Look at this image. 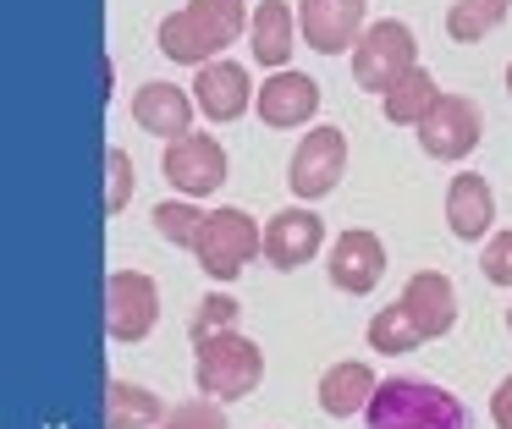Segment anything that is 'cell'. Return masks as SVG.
Masks as SVG:
<instances>
[{
	"label": "cell",
	"instance_id": "277c9868",
	"mask_svg": "<svg viewBox=\"0 0 512 429\" xmlns=\"http://www.w3.org/2000/svg\"><path fill=\"white\" fill-rule=\"evenodd\" d=\"M413 66H419V33L402 17H380L364 28V39L353 50V83L364 94H391Z\"/></svg>",
	"mask_w": 512,
	"mask_h": 429
},
{
	"label": "cell",
	"instance_id": "30bf717a",
	"mask_svg": "<svg viewBox=\"0 0 512 429\" xmlns=\"http://www.w3.org/2000/svg\"><path fill=\"white\" fill-rule=\"evenodd\" d=\"M320 242H325V215H314L309 204H287L265 220V264L281 275L320 259Z\"/></svg>",
	"mask_w": 512,
	"mask_h": 429
},
{
	"label": "cell",
	"instance_id": "8fae6325",
	"mask_svg": "<svg viewBox=\"0 0 512 429\" xmlns=\"http://www.w3.org/2000/svg\"><path fill=\"white\" fill-rule=\"evenodd\" d=\"M298 28L314 55H353L364 39V0H298Z\"/></svg>",
	"mask_w": 512,
	"mask_h": 429
},
{
	"label": "cell",
	"instance_id": "f546056e",
	"mask_svg": "<svg viewBox=\"0 0 512 429\" xmlns=\"http://www.w3.org/2000/svg\"><path fill=\"white\" fill-rule=\"evenodd\" d=\"M490 418H496V429H512V374L490 391Z\"/></svg>",
	"mask_w": 512,
	"mask_h": 429
},
{
	"label": "cell",
	"instance_id": "7402d4cb",
	"mask_svg": "<svg viewBox=\"0 0 512 429\" xmlns=\"http://www.w3.org/2000/svg\"><path fill=\"white\" fill-rule=\"evenodd\" d=\"M512 17V0H452L446 6V39L452 44H479Z\"/></svg>",
	"mask_w": 512,
	"mask_h": 429
},
{
	"label": "cell",
	"instance_id": "83f0119b",
	"mask_svg": "<svg viewBox=\"0 0 512 429\" xmlns=\"http://www.w3.org/2000/svg\"><path fill=\"white\" fill-rule=\"evenodd\" d=\"M160 429H232V424H226V407L221 402H210V396H188V402L171 407Z\"/></svg>",
	"mask_w": 512,
	"mask_h": 429
},
{
	"label": "cell",
	"instance_id": "44dd1931",
	"mask_svg": "<svg viewBox=\"0 0 512 429\" xmlns=\"http://www.w3.org/2000/svg\"><path fill=\"white\" fill-rule=\"evenodd\" d=\"M435 99H441V83L430 77V66H413L391 94H380V116H386L391 127H419L435 110Z\"/></svg>",
	"mask_w": 512,
	"mask_h": 429
},
{
	"label": "cell",
	"instance_id": "7c38bea8",
	"mask_svg": "<svg viewBox=\"0 0 512 429\" xmlns=\"http://www.w3.org/2000/svg\"><path fill=\"white\" fill-rule=\"evenodd\" d=\"M254 110H259V121L276 127V132L309 127L314 110H320V83H314L309 72H298V66H281V72H270L265 83H259Z\"/></svg>",
	"mask_w": 512,
	"mask_h": 429
},
{
	"label": "cell",
	"instance_id": "1f68e13d",
	"mask_svg": "<svg viewBox=\"0 0 512 429\" xmlns=\"http://www.w3.org/2000/svg\"><path fill=\"white\" fill-rule=\"evenodd\" d=\"M507 336H512V303H507Z\"/></svg>",
	"mask_w": 512,
	"mask_h": 429
},
{
	"label": "cell",
	"instance_id": "e0dca14e",
	"mask_svg": "<svg viewBox=\"0 0 512 429\" xmlns=\"http://www.w3.org/2000/svg\"><path fill=\"white\" fill-rule=\"evenodd\" d=\"M298 39H303L298 6H287V0H259L254 22H248V50H254V61L265 72H281V66H292Z\"/></svg>",
	"mask_w": 512,
	"mask_h": 429
},
{
	"label": "cell",
	"instance_id": "9c48e42d",
	"mask_svg": "<svg viewBox=\"0 0 512 429\" xmlns=\"http://www.w3.org/2000/svg\"><path fill=\"white\" fill-rule=\"evenodd\" d=\"M325 275H331L336 292H347V297H369L380 281H386V242H380V231H369V226L342 231V237L331 242Z\"/></svg>",
	"mask_w": 512,
	"mask_h": 429
},
{
	"label": "cell",
	"instance_id": "603a6c76",
	"mask_svg": "<svg viewBox=\"0 0 512 429\" xmlns=\"http://www.w3.org/2000/svg\"><path fill=\"white\" fill-rule=\"evenodd\" d=\"M369 347L386 352V358H402V352L424 347V336H419V325H413V314L402 308V297H397V303H386L375 319H369Z\"/></svg>",
	"mask_w": 512,
	"mask_h": 429
},
{
	"label": "cell",
	"instance_id": "6da1fadb",
	"mask_svg": "<svg viewBox=\"0 0 512 429\" xmlns=\"http://www.w3.org/2000/svg\"><path fill=\"white\" fill-rule=\"evenodd\" d=\"M364 429H474L457 391L419 374H391L380 380L375 402L364 407Z\"/></svg>",
	"mask_w": 512,
	"mask_h": 429
},
{
	"label": "cell",
	"instance_id": "9a60e30c",
	"mask_svg": "<svg viewBox=\"0 0 512 429\" xmlns=\"http://www.w3.org/2000/svg\"><path fill=\"white\" fill-rule=\"evenodd\" d=\"M496 226V193L479 171H457L446 182V231L457 242H485Z\"/></svg>",
	"mask_w": 512,
	"mask_h": 429
},
{
	"label": "cell",
	"instance_id": "2e32d148",
	"mask_svg": "<svg viewBox=\"0 0 512 429\" xmlns=\"http://www.w3.org/2000/svg\"><path fill=\"white\" fill-rule=\"evenodd\" d=\"M402 308L413 314V325H419L424 341L452 336V325H457V286H452V275H441V270L408 275V286H402Z\"/></svg>",
	"mask_w": 512,
	"mask_h": 429
},
{
	"label": "cell",
	"instance_id": "f1b7e54d",
	"mask_svg": "<svg viewBox=\"0 0 512 429\" xmlns=\"http://www.w3.org/2000/svg\"><path fill=\"white\" fill-rule=\"evenodd\" d=\"M479 275L490 286H512V231H496V237L479 242Z\"/></svg>",
	"mask_w": 512,
	"mask_h": 429
},
{
	"label": "cell",
	"instance_id": "d6986e66",
	"mask_svg": "<svg viewBox=\"0 0 512 429\" xmlns=\"http://www.w3.org/2000/svg\"><path fill=\"white\" fill-rule=\"evenodd\" d=\"M171 407L160 402V391L138 380H111L105 385V429H160Z\"/></svg>",
	"mask_w": 512,
	"mask_h": 429
},
{
	"label": "cell",
	"instance_id": "ac0fdd59",
	"mask_svg": "<svg viewBox=\"0 0 512 429\" xmlns=\"http://www.w3.org/2000/svg\"><path fill=\"white\" fill-rule=\"evenodd\" d=\"M375 391H380V374L369 369L364 358H342V363H331V369L314 380V402H320L325 418L364 413V407L375 402Z\"/></svg>",
	"mask_w": 512,
	"mask_h": 429
},
{
	"label": "cell",
	"instance_id": "d4e9b609",
	"mask_svg": "<svg viewBox=\"0 0 512 429\" xmlns=\"http://www.w3.org/2000/svg\"><path fill=\"white\" fill-rule=\"evenodd\" d=\"M188 11L199 17V28L210 33L215 44H232V39H243L248 33V22H254V11L243 6V0H188Z\"/></svg>",
	"mask_w": 512,
	"mask_h": 429
},
{
	"label": "cell",
	"instance_id": "4dcf8cb0",
	"mask_svg": "<svg viewBox=\"0 0 512 429\" xmlns=\"http://www.w3.org/2000/svg\"><path fill=\"white\" fill-rule=\"evenodd\" d=\"M507 99H512V61H507Z\"/></svg>",
	"mask_w": 512,
	"mask_h": 429
},
{
	"label": "cell",
	"instance_id": "5b68a950",
	"mask_svg": "<svg viewBox=\"0 0 512 429\" xmlns=\"http://www.w3.org/2000/svg\"><path fill=\"white\" fill-rule=\"evenodd\" d=\"M347 171V132L342 127H309L298 138V149H292L287 160V187L298 204H320L325 193H336V182H342Z\"/></svg>",
	"mask_w": 512,
	"mask_h": 429
},
{
	"label": "cell",
	"instance_id": "484cf974",
	"mask_svg": "<svg viewBox=\"0 0 512 429\" xmlns=\"http://www.w3.org/2000/svg\"><path fill=\"white\" fill-rule=\"evenodd\" d=\"M237 314H243V303H237L232 292H210V297H199V308H193L188 336L204 341V336H215V330H237Z\"/></svg>",
	"mask_w": 512,
	"mask_h": 429
},
{
	"label": "cell",
	"instance_id": "4fadbf2b",
	"mask_svg": "<svg viewBox=\"0 0 512 429\" xmlns=\"http://www.w3.org/2000/svg\"><path fill=\"white\" fill-rule=\"evenodd\" d=\"M254 94L259 88L248 83V72L237 61H210V66H199V77H193V99H199V116H210V121H237V116H248L254 110Z\"/></svg>",
	"mask_w": 512,
	"mask_h": 429
},
{
	"label": "cell",
	"instance_id": "8992f818",
	"mask_svg": "<svg viewBox=\"0 0 512 429\" xmlns=\"http://www.w3.org/2000/svg\"><path fill=\"white\" fill-rule=\"evenodd\" d=\"M413 132H419V149L430 154V160L457 165V160H468V154L479 149V138H485V110H479V99H468V94H441L435 110Z\"/></svg>",
	"mask_w": 512,
	"mask_h": 429
},
{
	"label": "cell",
	"instance_id": "4316f807",
	"mask_svg": "<svg viewBox=\"0 0 512 429\" xmlns=\"http://www.w3.org/2000/svg\"><path fill=\"white\" fill-rule=\"evenodd\" d=\"M127 198H133V154L111 143L105 149V215H122Z\"/></svg>",
	"mask_w": 512,
	"mask_h": 429
},
{
	"label": "cell",
	"instance_id": "7a4b0ae2",
	"mask_svg": "<svg viewBox=\"0 0 512 429\" xmlns=\"http://www.w3.org/2000/svg\"><path fill=\"white\" fill-rule=\"evenodd\" d=\"M193 380H199V396L210 402H248L265 380V352H259L254 336L243 330H215V336L193 341Z\"/></svg>",
	"mask_w": 512,
	"mask_h": 429
},
{
	"label": "cell",
	"instance_id": "ba28073f",
	"mask_svg": "<svg viewBox=\"0 0 512 429\" xmlns=\"http://www.w3.org/2000/svg\"><path fill=\"white\" fill-rule=\"evenodd\" d=\"M160 171H166V182L177 187V198H210L226 187V149L215 132H188V138L166 143V154H160Z\"/></svg>",
	"mask_w": 512,
	"mask_h": 429
},
{
	"label": "cell",
	"instance_id": "3957f363",
	"mask_svg": "<svg viewBox=\"0 0 512 429\" xmlns=\"http://www.w3.org/2000/svg\"><path fill=\"white\" fill-rule=\"evenodd\" d=\"M193 259L210 281H237L254 259H265V226H259L248 209L226 204V209H210L199 226V242H193Z\"/></svg>",
	"mask_w": 512,
	"mask_h": 429
},
{
	"label": "cell",
	"instance_id": "cb8c5ba5",
	"mask_svg": "<svg viewBox=\"0 0 512 429\" xmlns=\"http://www.w3.org/2000/svg\"><path fill=\"white\" fill-rule=\"evenodd\" d=\"M204 215H210V209H199V198H166V204L149 209V220H155L160 237H166L171 248H188V253H193V242H199Z\"/></svg>",
	"mask_w": 512,
	"mask_h": 429
},
{
	"label": "cell",
	"instance_id": "5bb4252c",
	"mask_svg": "<svg viewBox=\"0 0 512 429\" xmlns=\"http://www.w3.org/2000/svg\"><path fill=\"white\" fill-rule=\"evenodd\" d=\"M193 116H199V99H188V88H177V83L149 77V83L133 94V121L144 132H155V138H166V143L188 138Z\"/></svg>",
	"mask_w": 512,
	"mask_h": 429
},
{
	"label": "cell",
	"instance_id": "ffe728a7",
	"mask_svg": "<svg viewBox=\"0 0 512 429\" xmlns=\"http://www.w3.org/2000/svg\"><path fill=\"white\" fill-rule=\"evenodd\" d=\"M160 50H166V61H182V66H210L221 61V44L210 39V33L199 28V17H193L188 6L171 11V17H160Z\"/></svg>",
	"mask_w": 512,
	"mask_h": 429
},
{
	"label": "cell",
	"instance_id": "52a82bcc",
	"mask_svg": "<svg viewBox=\"0 0 512 429\" xmlns=\"http://www.w3.org/2000/svg\"><path fill=\"white\" fill-rule=\"evenodd\" d=\"M160 325V281L144 270H111L105 275V336L111 341H144Z\"/></svg>",
	"mask_w": 512,
	"mask_h": 429
}]
</instances>
